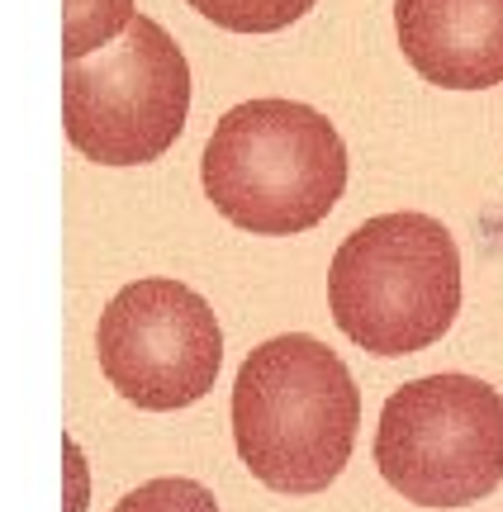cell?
Returning a JSON list of instances; mask_svg holds the SVG:
<instances>
[{
	"mask_svg": "<svg viewBox=\"0 0 503 512\" xmlns=\"http://www.w3.org/2000/svg\"><path fill=\"white\" fill-rule=\"evenodd\" d=\"M375 465L409 503H480L503 484V394L475 375H423L394 389L375 427Z\"/></svg>",
	"mask_w": 503,
	"mask_h": 512,
	"instance_id": "277c9868",
	"label": "cell"
},
{
	"mask_svg": "<svg viewBox=\"0 0 503 512\" xmlns=\"http://www.w3.org/2000/svg\"><path fill=\"white\" fill-rule=\"evenodd\" d=\"M333 323L371 356H413L461 313V252L432 214H380L337 247L328 271Z\"/></svg>",
	"mask_w": 503,
	"mask_h": 512,
	"instance_id": "3957f363",
	"label": "cell"
},
{
	"mask_svg": "<svg viewBox=\"0 0 503 512\" xmlns=\"http://www.w3.org/2000/svg\"><path fill=\"white\" fill-rule=\"evenodd\" d=\"M133 0H67V24H62V62L110 48L114 34L133 24Z\"/></svg>",
	"mask_w": 503,
	"mask_h": 512,
	"instance_id": "ba28073f",
	"label": "cell"
},
{
	"mask_svg": "<svg viewBox=\"0 0 503 512\" xmlns=\"http://www.w3.org/2000/svg\"><path fill=\"white\" fill-rule=\"evenodd\" d=\"M190 67L157 19L138 15L110 48L62 62L67 143L100 166L157 162L186 128Z\"/></svg>",
	"mask_w": 503,
	"mask_h": 512,
	"instance_id": "5b68a950",
	"label": "cell"
},
{
	"mask_svg": "<svg viewBox=\"0 0 503 512\" xmlns=\"http://www.w3.org/2000/svg\"><path fill=\"white\" fill-rule=\"evenodd\" d=\"M190 10H200L228 34H276L309 15L314 0H190Z\"/></svg>",
	"mask_w": 503,
	"mask_h": 512,
	"instance_id": "9c48e42d",
	"label": "cell"
},
{
	"mask_svg": "<svg viewBox=\"0 0 503 512\" xmlns=\"http://www.w3.org/2000/svg\"><path fill=\"white\" fill-rule=\"evenodd\" d=\"M95 356L105 380L148 413H171L200 403L224 366L219 318L181 280H133L114 294L100 328Z\"/></svg>",
	"mask_w": 503,
	"mask_h": 512,
	"instance_id": "8992f818",
	"label": "cell"
},
{
	"mask_svg": "<svg viewBox=\"0 0 503 512\" xmlns=\"http://www.w3.org/2000/svg\"><path fill=\"white\" fill-rule=\"evenodd\" d=\"M114 512H219V503L195 479H148L119 498Z\"/></svg>",
	"mask_w": 503,
	"mask_h": 512,
	"instance_id": "30bf717a",
	"label": "cell"
},
{
	"mask_svg": "<svg viewBox=\"0 0 503 512\" xmlns=\"http://www.w3.org/2000/svg\"><path fill=\"white\" fill-rule=\"evenodd\" d=\"M361 389L333 347L309 332L261 342L233 384V441L276 494H318L352 460Z\"/></svg>",
	"mask_w": 503,
	"mask_h": 512,
	"instance_id": "6da1fadb",
	"label": "cell"
},
{
	"mask_svg": "<svg viewBox=\"0 0 503 512\" xmlns=\"http://www.w3.org/2000/svg\"><path fill=\"white\" fill-rule=\"evenodd\" d=\"M214 209L261 238H290L333 214L347 147L328 114L299 100H247L214 124L200 162Z\"/></svg>",
	"mask_w": 503,
	"mask_h": 512,
	"instance_id": "7a4b0ae2",
	"label": "cell"
},
{
	"mask_svg": "<svg viewBox=\"0 0 503 512\" xmlns=\"http://www.w3.org/2000/svg\"><path fill=\"white\" fill-rule=\"evenodd\" d=\"M409 67L442 91L503 86V0H394Z\"/></svg>",
	"mask_w": 503,
	"mask_h": 512,
	"instance_id": "52a82bcc",
	"label": "cell"
}]
</instances>
